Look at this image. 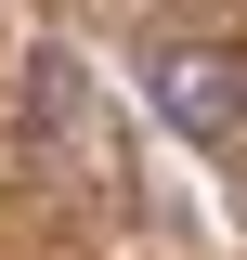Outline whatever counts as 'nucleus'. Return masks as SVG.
Returning a JSON list of instances; mask_svg holds the SVG:
<instances>
[{
  "label": "nucleus",
  "mask_w": 247,
  "mask_h": 260,
  "mask_svg": "<svg viewBox=\"0 0 247 260\" xmlns=\"http://www.w3.org/2000/svg\"><path fill=\"white\" fill-rule=\"evenodd\" d=\"M143 91H156V117L182 130V143H234L247 130V52L234 39H156Z\"/></svg>",
  "instance_id": "obj_1"
},
{
  "label": "nucleus",
  "mask_w": 247,
  "mask_h": 260,
  "mask_svg": "<svg viewBox=\"0 0 247 260\" xmlns=\"http://www.w3.org/2000/svg\"><path fill=\"white\" fill-rule=\"evenodd\" d=\"M26 117L52 130L78 169H104V104H91V78H78V52H65V39H52V52H26Z\"/></svg>",
  "instance_id": "obj_2"
}]
</instances>
